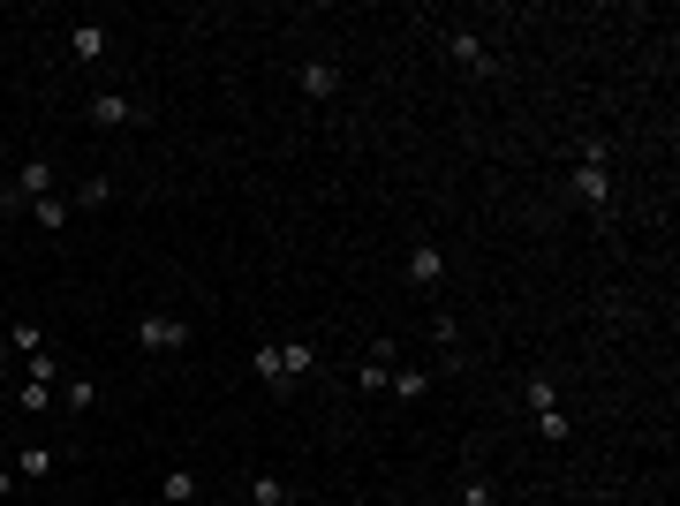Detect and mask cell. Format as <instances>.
<instances>
[{"mask_svg":"<svg viewBox=\"0 0 680 506\" xmlns=\"http://www.w3.org/2000/svg\"><path fill=\"white\" fill-rule=\"evenodd\" d=\"M575 197L590 204V212H605V204H612V174H605V144H597V136L575 152Z\"/></svg>","mask_w":680,"mask_h":506,"instance_id":"6da1fadb","label":"cell"},{"mask_svg":"<svg viewBox=\"0 0 680 506\" xmlns=\"http://www.w3.org/2000/svg\"><path fill=\"white\" fill-rule=\"evenodd\" d=\"M38 197H53V159H23L16 182L0 189V212H31Z\"/></svg>","mask_w":680,"mask_h":506,"instance_id":"7a4b0ae2","label":"cell"},{"mask_svg":"<svg viewBox=\"0 0 680 506\" xmlns=\"http://www.w3.org/2000/svg\"><path fill=\"white\" fill-rule=\"evenodd\" d=\"M136 340H144L152 355H182L189 348V325L167 318V310H144V318H136Z\"/></svg>","mask_w":680,"mask_h":506,"instance_id":"3957f363","label":"cell"},{"mask_svg":"<svg viewBox=\"0 0 680 506\" xmlns=\"http://www.w3.org/2000/svg\"><path fill=\"white\" fill-rule=\"evenodd\" d=\"M91 121H99V129H136V121H144V99H129V91H99V99H91Z\"/></svg>","mask_w":680,"mask_h":506,"instance_id":"277c9868","label":"cell"},{"mask_svg":"<svg viewBox=\"0 0 680 506\" xmlns=\"http://www.w3.org/2000/svg\"><path fill=\"white\" fill-rule=\"evenodd\" d=\"M446 53H454L461 68H476V76H499V53L484 46L476 31H446Z\"/></svg>","mask_w":680,"mask_h":506,"instance_id":"5b68a950","label":"cell"},{"mask_svg":"<svg viewBox=\"0 0 680 506\" xmlns=\"http://www.w3.org/2000/svg\"><path fill=\"white\" fill-rule=\"evenodd\" d=\"M408 280H416V287H439L446 280V250H439V242H416V250H408Z\"/></svg>","mask_w":680,"mask_h":506,"instance_id":"8992f818","label":"cell"},{"mask_svg":"<svg viewBox=\"0 0 680 506\" xmlns=\"http://www.w3.org/2000/svg\"><path fill=\"white\" fill-rule=\"evenodd\" d=\"M272 348H280V378H288V386L318 371V348H310V340H272Z\"/></svg>","mask_w":680,"mask_h":506,"instance_id":"52a82bcc","label":"cell"},{"mask_svg":"<svg viewBox=\"0 0 680 506\" xmlns=\"http://www.w3.org/2000/svg\"><path fill=\"white\" fill-rule=\"evenodd\" d=\"M68 53H76V61H106V23H68Z\"/></svg>","mask_w":680,"mask_h":506,"instance_id":"ba28073f","label":"cell"},{"mask_svg":"<svg viewBox=\"0 0 680 506\" xmlns=\"http://www.w3.org/2000/svg\"><path fill=\"white\" fill-rule=\"evenodd\" d=\"M295 84H303V99H333V91H340V68L333 61H303V68H295Z\"/></svg>","mask_w":680,"mask_h":506,"instance_id":"9c48e42d","label":"cell"},{"mask_svg":"<svg viewBox=\"0 0 680 506\" xmlns=\"http://www.w3.org/2000/svg\"><path fill=\"white\" fill-rule=\"evenodd\" d=\"M386 378H393V348H371V355H363V371H356V386L363 393H386Z\"/></svg>","mask_w":680,"mask_h":506,"instance_id":"30bf717a","label":"cell"},{"mask_svg":"<svg viewBox=\"0 0 680 506\" xmlns=\"http://www.w3.org/2000/svg\"><path fill=\"white\" fill-rule=\"evenodd\" d=\"M159 499H167V506H197V476H189V469H167V476H159Z\"/></svg>","mask_w":680,"mask_h":506,"instance_id":"8fae6325","label":"cell"},{"mask_svg":"<svg viewBox=\"0 0 680 506\" xmlns=\"http://www.w3.org/2000/svg\"><path fill=\"white\" fill-rule=\"evenodd\" d=\"M68 212H76V204H61V189H53V197H38V204H31V220L46 227V235H61V227H68Z\"/></svg>","mask_w":680,"mask_h":506,"instance_id":"7c38bea8","label":"cell"},{"mask_svg":"<svg viewBox=\"0 0 680 506\" xmlns=\"http://www.w3.org/2000/svg\"><path fill=\"white\" fill-rule=\"evenodd\" d=\"M537 431H544V446H567V439H575V423H567V408H537Z\"/></svg>","mask_w":680,"mask_h":506,"instance_id":"4fadbf2b","label":"cell"},{"mask_svg":"<svg viewBox=\"0 0 680 506\" xmlns=\"http://www.w3.org/2000/svg\"><path fill=\"white\" fill-rule=\"evenodd\" d=\"M61 401H68V416H91V408H99V386H91V378H68Z\"/></svg>","mask_w":680,"mask_h":506,"instance_id":"5bb4252c","label":"cell"},{"mask_svg":"<svg viewBox=\"0 0 680 506\" xmlns=\"http://www.w3.org/2000/svg\"><path fill=\"white\" fill-rule=\"evenodd\" d=\"M250 371H257V378H265V386H272V393H288V378H280V348H272V340H265V348H257V355H250Z\"/></svg>","mask_w":680,"mask_h":506,"instance_id":"9a60e30c","label":"cell"},{"mask_svg":"<svg viewBox=\"0 0 680 506\" xmlns=\"http://www.w3.org/2000/svg\"><path fill=\"white\" fill-rule=\"evenodd\" d=\"M386 393H393V401H424L431 378H424V371H393V378H386Z\"/></svg>","mask_w":680,"mask_h":506,"instance_id":"2e32d148","label":"cell"},{"mask_svg":"<svg viewBox=\"0 0 680 506\" xmlns=\"http://www.w3.org/2000/svg\"><path fill=\"white\" fill-rule=\"evenodd\" d=\"M38 340H46V333H38V318H16V325H8V355H31ZM8 355H0V363H8Z\"/></svg>","mask_w":680,"mask_h":506,"instance_id":"e0dca14e","label":"cell"},{"mask_svg":"<svg viewBox=\"0 0 680 506\" xmlns=\"http://www.w3.org/2000/svg\"><path fill=\"white\" fill-rule=\"evenodd\" d=\"M23 378H31V386H53V378H61V363H53L46 348H31V355H23Z\"/></svg>","mask_w":680,"mask_h":506,"instance_id":"ac0fdd59","label":"cell"},{"mask_svg":"<svg viewBox=\"0 0 680 506\" xmlns=\"http://www.w3.org/2000/svg\"><path fill=\"white\" fill-rule=\"evenodd\" d=\"M250 499H257V506H288V484H280V476H257Z\"/></svg>","mask_w":680,"mask_h":506,"instance_id":"d6986e66","label":"cell"},{"mask_svg":"<svg viewBox=\"0 0 680 506\" xmlns=\"http://www.w3.org/2000/svg\"><path fill=\"white\" fill-rule=\"evenodd\" d=\"M106 197H114V182H106V174H91V182H84V189H76V204H84V212H99V204H106Z\"/></svg>","mask_w":680,"mask_h":506,"instance_id":"ffe728a7","label":"cell"},{"mask_svg":"<svg viewBox=\"0 0 680 506\" xmlns=\"http://www.w3.org/2000/svg\"><path fill=\"white\" fill-rule=\"evenodd\" d=\"M46 469H53L46 446H23V454H16V476H46Z\"/></svg>","mask_w":680,"mask_h":506,"instance_id":"44dd1931","label":"cell"},{"mask_svg":"<svg viewBox=\"0 0 680 506\" xmlns=\"http://www.w3.org/2000/svg\"><path fill=\"white\" fill-rule=\"evenodd\" d=\"M537 408H560V386H552V378H529V416H537Z\"/></svg>","mask_w":680,"mask_h":506,"instance_id":"7402d4cb","label":"cell"},{"mask_svg":"<svg viewBox=\"0 0 680 506\" xmlns=\"http://www.w3.org/2000/svg\"><path fill=\"white\" fill-rule=\"evenodd\" d=\"M461 506H499V491L484 484V476H469V484H461Z\"/></svg>","mask_w":680,"mask_h":506,"instance_id":"603a6c76","label":"cell"},{"mask_svg":"<svg viewBox=\"0 0 680 506\" xmlns=\"http://www.w3.org/2000/svg\"><path fill=\"white\" fill-rule=\"evenodd\" d=\"M16 484H23V476H16V469H0V499H16Z\"/></svg>","mask_w":680,"mask_h":506,"instance_id":"cb8c5ba5","label":"cell"}]
</instances>
